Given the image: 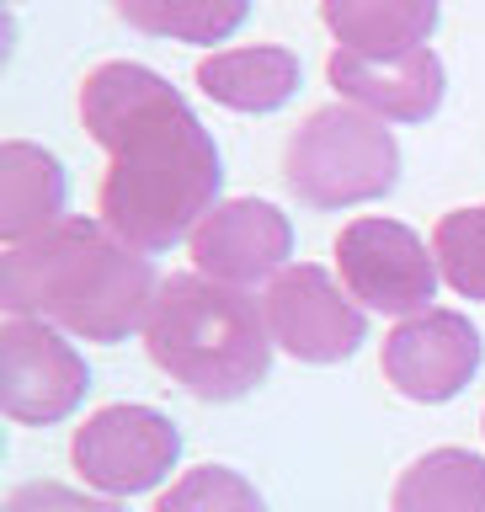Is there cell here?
I'll use <instances>...</instances> for the list:
<instances>
[{"label":"cell","instance_id":"obj_16","mask_svg":"<svg viewBox=\"0 0 485 512\" xmlns=\"http://www.w3.org/2000/svg\"><path fill=\"white\" fill-rule=\"evenodd\" d=\"M112 11L123 16L144 38H171V43H224L246 22L251 0H112Z\"/></svg>","mask_w":485,"mask_h":512},{"label":"cell","instance_id":"obj_9","mask_svg":"<svg viewBox=\"0 0 485 512\" xmlns=\"http://www.w3.org/2000/svg\"><path fill=\"white\" fill-rule=\"evenodd\" d=\"M384 379L406 400H454L480 368V331L459 310H422L384 336Z\"/></svg>","mask_w":485,"mask_h":512},{"label":"cell","instance_id":"obj_7","mask_svg":"<svg viewBox=\"0 0 485 512\" xmlns=\"http://www.w3.org/2000/svg\"><path fill=\"white\" fill-rule=\"evenodd\" d=\"M176 454H182V432L171 427V416L155 406H102L86 416V427H75L70 459L86 475V486L107 496H134L150 491L160 475H171Z\"/></svg>","mask_w":485,"mask_h":512},{"label":"cell","instance_id":"obj_2","mask_svg":"<svg viewBox=\"0 0 485 512\" xmlns=\"http://www.w3.org/2000/svg\"><path fill=\"white\" fill-rule=\"evenodd\" d=\"M160 278L150 251L128 246L102 219L48 224L43 235L6 246L0 262V304L6 315H32L64 326L86 342H123L155 310Z\"/></svg>","mask_w":485,"mask_h":512},{"label":"cell","instance_id":"obj_10","mask_svg":"<svg viewBox=\"0 0 485 512\" xmlns=\"http://www.w3.org/2000/svg\"><path fill=\"white\" fill-rule=\"evenodd\" d=\"M288 251H294V224L262 198L219 203L192 230V267L214 283H230V288H246L256 278H278Z\"/></svg>","mask_w":485,"mask_h":512},{"label":"cell","instance_id":"obj_14","mask_svg":"<svg viewBox=\"0 0 485 512\" xmlns=\"http://www.w3.org/2000/svg\"><path fill=\"white\" fill-rule=\"evenodd\" d=\"M198 86L230 112H278L299 91V54L278 43L224 48L198 64Z\"/></svg>","mask_w":485,"mask_h":512},{"label":"cell","instance_id":"obj_11","mask_svg":"<svg viewBox=\"0 0 485 512\" xmlns=\"http://www.w3.org/2000/svg\"><path fill=\"white\" fill-rule=\"evenodd\" d=\"M331 86L342 91V102L374 112L384 123H427L432 112L443 107V59L432 48H416V54L400 59H363L336 48L326 59Z\"/></svg>","mask_w":485,"mask_h":512},{"label":"cell","instance_id":"obj_5","mask_svg":"<svg viewBox=\"0 0 485 512\" xmlns=\"http://www.w3.org/2000/svg\"><path fill=\"white\" fill-rule=\"evenodd\" d=\"M336 272L352 299L384 315H422L438 294V256L395 219H352L336 235Z\"/></svg>","mask_w":485,"mask_h":512},{"label":"cell","instance_id":"obj_1","mask_svg":"<svg viewBox=\"0 0 485 512\" xmlns=\"http://www.w3.org/2000/svg\"><path fill=\"white\" fill-rule=\"evenodd\" d=\"M80 123L107 150L102 224L139 251H171L214 214L224 166L214 134L166 75L107 59L80 80Z\"/></svg>","mask_w":485,"mask_h":512},{"label":"cell","instance_id":"obj_8","mask_svg":"<svg viewBox=\"0 0 485 512\" xmlns=\"http://www.w3.org/2000/svg\"><path fill=\"white\" fill-rule=\"evenodd\" d=\"M267 331L288 358L299 363H342L358 352L368 336L363 310L352 304V294L336 288V278L315 262H294L267 283L262 294Z\"/></svg>","mask_w":485,"mask_h":512},{"label":"cell","instance_id":"obj_15","mask_svg":"<svg viewBox=\"0 0 485 512\" xmlns=\"http://www.w3.org/2000/svg\"><path fill=\"white\" fill-rule=\"evenodd\" d=\"M390 512H485V459L470 448H432L400 470Z\"/></svg>","mask_w":485,"mask_h":512},{"label":"cell","instance_id":"obj_18","mask_svg":"<svg viewBox=\"0 0 485 512\" xmlns=\"http://www.w3.org/2000/svg\"><path fill=\"white\" fill-rule=\"evenodd\" d=\"M155 512H267V507L240 470L198 464V470H187L182 480H171V491L155 502Z\"/></svg>","mask_w":485,"mask_h":512},{"label":"cell","instance_id":"obj_6","mask_svg":"<svg viewBox=\"0 0 485 512\" xmlns=\"http://www.w3.org/2000/svg\"><path fill=\"white\" fill-rule=\"evenodd\" d=\"M91 390L86 358L32 315H6L0 326V411L11 422L48 427L64 422Z\"/></svg>","mask_w":485,"mask_h":512},{"label":"cell","instance_id":"obj_19","mask_svg":"<svg viewBox=\"0 0 485 512\" xmlns=\"http://www.w3.org/2000/svg\"><path fill=\"white\" fill-rule=\"evenodd\" d=\"M6 512H123V507L86 496L75 486H59V480H27V486H16L6 496Z\"/></svg>","mask_w":485,"mask_h":512},{"label":"cell","instance_id":"obj_12","mask_svg":"<svg viewBox=\"0 0 485 512\" xmlns=\"http://www.w3.org/2000/svg\"><path fill=\"white\" fill-rule=\"evenodd\" d=\"M336 48L363 59H400L427 48L438 27V0H320Z\"/></svg>","mask_w":485,"mask_h":512},{"label":"cell","instance_id":"obj_3","mask_svg":"<svg viewBox=\"0 0 485 512\" xmlns=\"http://www.w3.org/2000/svg\"><path fill=\"white\" fill-rule=\"evenodd\" d=\"M267 310L246 288L214 283L203 272L160 278L155 310L144 320V352L198 400H240L272 368Z\"/></svg>","mask_w":485,"mask_h":512},{"label":"cell","instance_id":"obj_17","mask_svg":"<svg viewBox=\"0 0 485 512\" xmlns=\"http://www.w3.org/2000/svg\"><path fill=\"white\" fill-rule=\"evenodd\" d=\"M432 256L464 299H485V203L443 214L432 230Z\"/></svg>","mask_w":485,"mask_h":512},{"label":"cell","instance_id":"obj_4","mask_svg":"<svg viewBox=\"0 0 485 512\" xmlns=\"http://www.w3.org/2000/svg\"><path fill=\"white\" fill-rule=\"evenodd\" d=\"M283 182L310 208L374 203L400 182V144L384 118L363 107H315L283 150Z\"/></svg>","mask_w":485,"mask_h":512},{"label":"cell","instance_id":"obj_13","mask_svg":"<svg viewBox=\"0 0 485 512\" xmlns=\"http://www.w3.org/2000/svg\"><path fill=\"white\" fill-rule=\"evenodd\" d=\"M64 166L43 144L6 139L0 144V235L6 246L43 235L48 224L64 219Z\"/></svg>","mask_w":485,"mask_h":512}]
</instances>
